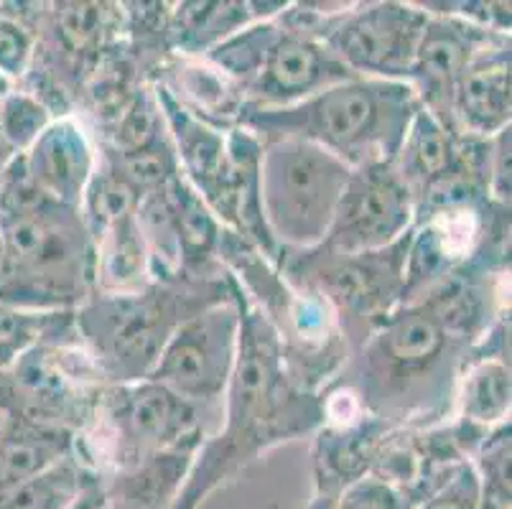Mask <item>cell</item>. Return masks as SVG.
I'll return each mask as SVG.
<instances>
[{
  "mask_svg": "<svg viewBox=\"0 0 512 509\" xmlns=\"http://www.w3.org/2000/svg\"><path fill=\"white\" fill-rule=\"evenodd\" d=\"M100 474L67 456L51 469L0 492V509H69Z\"/></svg>",
  "mask_w": 512,
  "mask_h": 509,
  "instance_id": "18",
  "label": "cell"
},
{
  "mask_svg": "<svg viewBox=\"0 0 512 509\" xmlns=\"http://www.w3.org/2000/svg\"><path fill=\"white\" fill-rule=\"evenodd\" d=\"M18 357H21V354H18V352H13V349L0 347V375H6V372L11 370V364L16 362Z\"/></svg>",
  "mask_w": 512,
  "mask_h": 509,
  "instance_id": "29",
  "label": "cell"
},
{
  "mask_svg": "<svg viewBox=\"0 0 512 509\" xmlns=\"http://www.w3.org/2000/svg\"><path fill=\"white\" fill-rule=\"evenodd\" d=\"M36 59V34L23 23L0 16V74L8 82L29 77Z\"/></svg>",
  "mask_w": 512,
  "mask_h": 509,
  "instance_id": "24",
  "label": "cell"
},
{
  "mask_svg": "<svg viewBox=\"0 0 512 509\" xmlns=\"http://www.w3.org/2000/svg\"><path fill=\"white\" fill-rule=\"evenodd\" d=\"M411 232L395 245L357 255H332L319 247L288 252L286 275L299 291H311L342 324L344 336L362 347L367 336L403 303ZM281 260V263H283ZM278 263V265H281Z\"/></svg>",
  "mask_w": 512,
  "mask_h": 509,
  "instance_id": "7",
  "label": "cell"
},
{
  "mask_svg": "<svg viewBox=\"0 0 512 509\" xmlns=\"http://www.w3.org/2000/svg\"><path fill=\"white\" fill-rule=\"evenodd\" d=\"M459 405L462 418L472 426L505 423L510 413V364L487 357L469 364L462 375Z\"/></svg>",
  "mask_w": 512,
  "mask_h": 509,
  "instance_id": "20",
  "label": "cell"
},
{
  "mask_svg": "<svg viewBox=\"0 0 512 509\" xmlns=\"http://www.w3.org/2000/svg\"><path fill=\"white\" fill-rule=\"evenodd\" d=\"M0 189H3V174H0Z\"/></svg>",
  "mask_w": 512,
  "mask_h": 509,
  "instance_id": "32",
  "label": "cell"
},
{
  "mask_svg": "<svg viewBox=\"0 0 512 509\" xmlns=\"http://www.w3.org/2000/svg\"><path fill=\"white\" fill-rule=\"evenodd\" d=\"M258 199L265 230L281 255L327 240L352 168L301 138L260 140Z\"/></svg>",
  "mask_w": 512,
  "mask_h": 509,
  "instance_id": "6",
  "label": "cell"
},
{
  "mask_svg": "<svg viewBox=\"0 0 512 509\" xmlns=\"http://www.w3.org/2000/svg\"><path fill=\"white\" fill-rule=\"evenodd\" d=\"M418 107L408 82L355 77L291 107H242L237 123L260 140H309L357 171L393 163Z\"/></svg>",
  "mask_w": 512,
  "mask_h": 509,
  "instance_id": "3",
  "label": "cell"
},
{
  "mask_svg": "<svg viewBox=\"0 0 512 509\" xmlns=\"http://www.w3.org/2000/svg\"><path fill=\"white\" fill-rule=\"evenodd\" d=\"M510 41L484 51L456 82L451 97V130L490 140L510 128L512 118Z\"/></svg>",
  "mask_w": 512,
  "mask_h": 509,
  "instance_id": "15",
  "label": "cell"
},
{
  "mask_svg": "<svg viewBox=\"0 0 512 509\" xmlns=\"http://www.w3.org/2000/svg\"><path fill=\"white\" fill-rule=\"evenodd\" d=\"M255 21L263 16L253 3H181L169 18V36L186 54H207Z\"/></svg>",
  "mask_w": 512,
  "mask_h": 509,
  "instance_id": "17",
  "label": "cell"
},
{
  "mask_svg": "<svg viewBox=\"0 0 512 509\" xmlns=\"http://www.w3.org/2000/svg\"><path fill=\"white\" fill-rule=\"evenodd\" d=\"M166 191H169L176 237H179L181 270H194L207 263L212 255H217V245H220L225 227L217 222V217L202 202V196L186 184L181 174L166 186Z\"/></svg>",
  "mask_w": 512,
  "mask_h": 509,
  "instance_id": "19",
  "label": "cell"
},
{
  "mask_svg": "<svg viewBox=\"0 0 512 509\" xmlns=\"http://www.w3.org/2000/svg\"><path fill=\"white\" fill-rule=\"evenodd\" d=\"M69 509H115V507L110 504V499H107L105 482H102V479H95L85 492L79 494L77 502H74Z\"/></svg>",
  "mask_w": 512,
  "mask_h": 509,
  "instance_id": "27",
  "label": "cell"
},
{
  "mask_svg": "<svg viewBox=\"0 0 512 509\" xmlns=\"http://www.w3.org/2000/svg\"><path fill=\"white\" fill-rule=\"evenodd\" d=\"M464 339L426 301L400 303L362 344V403L375 418L413 415L449 392Z\"/></svg>",
  "mask_w": 512,
  "mask_h": 509,
  "instance_id": "5",
  "label": "cell"
},
{
  "mask_svg": "<svg viewBox=\"0 0 512 509\" xmlns=\"http://www.w3.org/2000/svg\"><path fill=\"white\" fill-rule=\"evenodd\" d=\"M479 502H482L479 474L472 461L464 459L451 466V471L441 479L439 487L431 489L411 509H479Z\"/></svg>",
  "mask_w": 512,
  "mask_h": 509,
  "instance_id": "23",
  "label": "cell"
},
{
  "mask_svg": "<svg viewBox=\"0 0 512 509\" xmlns=\"http://www.w3.org/2000/svg\"><path fill=\"white\" fill-rule=\"evenodd\" d=\"M347 79H355V74L319 39L286 31L278 23V36L265 54L258 77L242 92V107H291Z\"/></svg>",
  "mask_w": 512,
  "mask_h": 509,
  "instance_id": "13",
  "label": "cell"
},
{
  "mask_svg": "<svg viewBox=\"0 0 512 509\" xmlns=\"http://www.w3.org/2000/svg\"><path fill=\"white\" fill-rule=\"evenodd\" d=\"M311 509H334V499H321V497H316L314 507H311Z\"/></svg>",
  "mask_w": 512,
  "mask_h": 509,
  "instance_id": "31",
  "label": "cell"
},
{
  "mask_svg": "<svg viewBox=\"0 0 512 509\" xmlns=\"http://www.w3.org/2000/svg\"><path fill=\"white\" fill-rule=\"evenodd\" d=\"M31 184L64 207L82 209L97 158L85 128L74 118H54L34 146L21 153Z\"/></svg>",
  "mask_w": 512,
  "mask_h": 509,
  "instance_id": "14",
  "label": "cell"
},
{
  "mask_svg": "<svg viewBox=\"0 0 512 509\" xmlns=\"http://www.w3.org/2000/svg\"><path fill=\"white\" fill-rule=\"evenodd\" d=\"M13 92V82H8L6 77H3V74H0V102L6 100L8 95H11Z\"/></svg>",
  "mask_w": 512,
  "mask_h": 509,
  "instance_id": "30",
  "label": "cell"
},
{
  "mask_svg": "<svg viewBox=\"0 0 512 509\" xmlns=\"http://www.w3.org/2000/svg\"><path fill=\"white\" fill-rule=\"evenodd\" d=\"M26 418L29 415L23 413L21 400H18L8 375H0V446L21 428V423Z\"/></svg>",
  "mask_w": 512,
  "mask_h": 509,
  "instance_id": "26",
  "label": "cell"
},
{
  "mask_svg": "<svg viewBox=\"0 0 512 509\" xmlns=\"http://www.w3.org/2000/svg\"><path fill=\"white\" fill-rule=\"evenodd\" d=\"M74 454V438L64 426L26 418L0 446V492L26 482Z\"/></svg>",
  "mask_w": 512,
  "mask_h": 509,
  "instance_id": "16",
  "label": "cell"
},
{
  "mask_svg": "<svg viewBox=\"0 0 512 509\" xmlns=\"http://www.w3.org/2000/svg\"><path fill=\"white\" fill-rule=\"evenodd\" d=\"M232 280V278H230ZM240 342L235 291L227 301L204 308L171 334L148 380L164 385L192 405L217 403L227 392Z\"/></svg>",
  "mask_w": 512,
  "mask_h": 509,
  "instance_id": "8",
  "label": "cell"
},
{
  "mask_svg": "<svg viewBox=\"0 0 512 509\" xmlns=\"http://www.w3.org/2000/svg\"><path fill=\"white\" fill-rule=\"evenodd\" d=\"M13 158H16V153L11 151V146H8L6 138H3V133H0V174H3V171L11 166Z\"/></svg>",
  "mask_w": 512,
  "mask_h": 509,
  "instance_id": "28",
  "label": "cell"
},
{
  "mask_svg": "<svg viewBox=\"0 0 512 509\" xmlns=\"http://www.w3.org/2000/svg\"><path fill=\"white\" fill-rule=\"evenodd\" d=\"M95 286L97 250L82 212L41 194L16 156L0 189V303L77 311Z\"/></svg>",
  "mask_w": 512,
  "mask_h": 509,
  "instance_id": "2",
  "label": "cell"
},
{
  "mask_svg": "<svg viewBox=\"0 0 512 509\" xmlns=\"http://www.w3.org/2000/svg\"><path fill=\"white\" fill-rule=\"evenodd\" d=\"M240 308V342L227 385V426L220 438L199 446L189 476L171 509H197L209 492L273 443L311 431L324 420V405L286 375L276 324L232 280Z\"/></svg>",
  "mask_w": 512,
  "mask_h": 509,
  "instance_id": "1",
  "label": "cell"
},
{
  "mask_svg": "<svg viewBox=\"0 0 512 509\" xmlns=\"http://www.w3.org/2000/svg\"><path fill=\"white\" fill-rule=\"evenodd\" d=\"M505 41H510V36L492 34L462 18L428 13L408 84L416 90L421 105L451 130V97L456 82L479 54Z\"/></svg>",
  "mask_w": 512,
  "mask_h": 509,
  "instance_id": "12",
  "label": "cell"
},
{
  "mask_svg": "<svg viewBox=\"0 0 512 509\" xmlns=\"http://www.w3.org/2000/svg\"><path fill=\"white\" fill-rule=\"evenodd\" d=\"M232 280L186 278L151 280L136 291L95 293L74 311L77 336L97 359L100 370L125 382L146 380L158 354L186 319L227 301Z\"/></svg>",
  "mask_w": 512,
  "mask_h": 509,
  "instance_id": "4",
  "label": "cell"
},
{
  "mask_svg": "<svg viewBox=\"0 0 512 509\" xmlns=\"http://www.w3.org/2000/svg\"><path fill=\"white\" fill-rule=\"evenodd\" d=\"M334 509H406V502L393 484L367 474L334 497Z\"/></svg>",
  "mask_w": 512,
  "mask_h": 509,
  "instance_id": "25",
  "label": "cell"
},
{
  "mask_svg": "<svg viewBox=\"0 0 512 509\" xmlns=\"http://www.w3.org/2000/svg\"><path fill=\"white\" fill-rule=\"evenodd\" d=\"M74 326V311H23L0 303V347L23 354L36 344H59V331Z\"/></svg>",
  "mask_w": 512,
  "mask_h": 509,
  "instance_id": "21",
  "label": "cell"
},
{
  "mask_svg": "<svg viewBox=\"0 0 512 509\" xmlns=\"http://www.w3.org/2000/svg\"><path fill=\"white\" fill-rule=\"evenodd\" d=\"M426 21L413 3H367L334 13L319 41L355 77L408 82Z\"/></svg>",
  "mask_w": 512,
  "mask_h": 509,
  "instance_id": "9",
  "label": "cell"
},
{
  "mask_svg": "<svg viewBox=\"0 0 512 509\" xmlns=\"http://www.w3.org/2000/svg\"><path fill=\"white\" fill-rule=\"evenodd\" d=\"M102 413L113 433L120 471L151 456L199 446V410L153 380L125 382L105 395Z\"/></svg>",
  "mask_w": 512,
  "mask_h": 509,
  "instance_id": "10",
  "label": "cell"
},
{
  "mask_svg": "<svg viewBox=\"0 0 512 509\" xmlns=\"http://www.w3.org/2000/svg\"><path fill=\"white\" fill-rule=\"evenodd\" d=\"M416 224V202L393 163L352 171L327 240L319 250L357 255L395 245Z\"/></svg>",
  "mask_w": 512,
  "mask_h": 509,
  "instance_id": "11",
  "label": "cell"
},
{
  "mask_svg": "<svg viewBox=\"0 0 512 509\" xmlns=\"http://www.w3.org/2000/svg\"><path fill=\"white\" fill-rule=\"evenodd\" d=\"M51 123V107L34 92L13 90L0 102V133L16 156L29 151Z\"/></svg>",
  "mask_w": 512,
  "mask_h": 509,
  "instance_id": "22",
  "label": "cell"
}]
</instances>
